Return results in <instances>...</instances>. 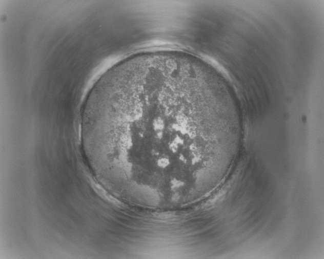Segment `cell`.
Masks as SVG:
<instances>
[{"label": "cell", "mask_w": 324, "mask_h": 259, "mask_svg": "<svg viewBox=\"0 0 324 259\" xmlns=\"http://www.w3.org/2000/svg\"><path fill=\"white\" fill-rule=\"evenodd\" d=\"M198 110L175 96L149 94L107 107L102 135L107 151L133 162L163 167L196 151L184 132Z\"/></svg>", "instance_id": "cell-1"}]
</instances>
